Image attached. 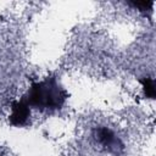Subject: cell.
<instances>
[{
  "instance_id": "6da1fadb",
  "label": "cell",
  "mask_w": 156,
  "mask_h": 156,
  "mask_svg": "<svg viewBox=\"0 0 156 156\" xmlns=\"http://www.w3.org/2000/svg\"><path fill=\"white\" fill-rule=\"evenodd\" d=\"M68 95L61 83L54 77H46L30 84L23 99L32 110L39 112H56L61 110Z\"/></svg>"
},
{
  "instance_id": "7a4b0ae2",
  "label": "cell",
  "mask_w": 156,
  "mask_h": 156,
  "mask_svg": "<svg viewBox=\"0 0 156 156\" xmlns=\"http://www.w3.org/2000/svg\"><path fill=\"white\" fill-rule=\"evenodd\" d=\"M30 115H32V108L22 96L12 102L9 122L13 127H26L29 123Z\"/></svg>"
},
{
  "instance_id": "3957f363",
  "label": "cell",
  "mask_w": 156,
  "mask_h": 156,
  "mask_svg": "<svg viewBox=\"0 0 156 156\" xmlns=\"http://www.w3.org/2000/svg\"><path fill=\"white\" fill-rule=\"evenodd\" d=\"M96 139L104 147H106L111 152H118L123 147L119 138L106 127H101L96 130Z\"/></svg>"
},
{
  "instance_id": "277c9868",
  "label": "cell",
  "mask_w": 156,
  "mask_h": 156,
  "mask_svg": "<svg viewBox=\"0 0 156 156\" xmlns=\"http://www.w3.org/2000/svg\"><path fill=\"white\" fill-rule=\"evenodd\" d=\"M141 88H143V93L145 95V98L147 99H155L156 96V85H155V80L151 77H143L141 79H139Z\"/></svg>"
},
{
  "instance_id": "5b68a950",
  "label": "cell",
  "mask_w": 156,
  "mask_h": 156,
  "mask_svg": "<svg viewBox=\"0 0 156 156\" xmlns=\"http://www.w3.org/2000/svg\"><path fill=\"white\" fill-rule=\"evenodd\" d=\"M129 5L133 6L134 9H138L141 12H145V11H150L152 9L154 1H132V2H129Z\"/></svg>"
}]
</instances>
